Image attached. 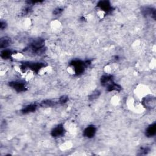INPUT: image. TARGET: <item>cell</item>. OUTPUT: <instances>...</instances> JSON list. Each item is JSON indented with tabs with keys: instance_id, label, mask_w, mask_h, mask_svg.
Masks as SVG:
<instances>
[{
	"instance_id": "cell-1",
	"label": "cell",
	"mask_w": 156,
	"mask_h": 156,
	"mask_svg": "<svg viewBox=\"0 0 156 156\" xmlns=\"http://www.w3.org/2000/svg\"><path fill=\"white\" fill-rule=\"evenodd\" d=\"M45 48V41L43 39L38 38L34 40L29 46V50H30L32 53L35 54L41 53L43 52Z\"/></svg>"
},
{
	"instance_id": "cell-2",
	"label": "cell",
	"mask_w": 156,
	"mask_h": 156,
	"mask_svg": "<svg viewBox=\"0 0 156 156\" xmlns=\"http://www.w3.org/2000/svg\"><path fill=\"white\" fill-rule=\"evenodd\" d=\"M45 67V65L44 63L41 62H25L22 64L21 67V69L23 70H30L35 73H38L43 68Z\"/></svg>"
},
{
	"instance_id": "cell-3",
	"label": "cell",
	"mask_w": 156,
	"mask_h": 156,
	"mask_svg": "<svg viewBox=\"0 0 156 156\" xmlns=\"http://www.w3.org/2000/svg\"><path fill=\"white\" fill-rule=\"evenodd\" d=\"M70 65L74 74L76 75H80L82 74L85 70V68L87 67L85 62L80 60L73 61L71 62Z\"/></svg>"
},
{
	"instance_id": "cell-4",
	"label": "cell",
	"mask_w": 156,
	"mask_h": 156,
	"mask_svg": "<svg viewBox=\"0 0 156 156\" xmlns=\"http://www.w3.org/2000/svg\"><path fill=\"white\" fill-rule=\"evenodd\" d=\"M143 106L148 109H152L155 107V98L151 95H148L142 99Z\"/></svg>"
},
{
	"instance_id": "cell-5",
	"label": "cell",
	"mask_w": 156,
	"mask_h": 156,
	"mask_svg": "<svg viewBox=\"0 0 156 156\" xmlns=\"http://www.w3.org/2000/svg\"><path fill=\"white\" fill-rule=\"evenodd\" d=\"M9 86L17 92L25 91L26 87L25 82L22 81H12L9 82Z\"/></svg>"
},
{
	"instance_id": "cell-6",
	"label": "cell",
	"mask_w": 156,
	"mask_h": 156,
	"mask_svg": "<svg viewBox=\"0 0 156 156\" xmlns=\"http://www.w3.org/2000/svg\"><path fill=\"white\" fill-rule=\"evenodd\" d=\"M97 7L102 12H109L112 10V6L108 1H100L97 4Z\"/></svg>"
},
{
	"instance_id": "cell-7",
	"label": "cell",
	"mask_w": 156,
	"mask_h": 156,
	"mask_svg": "<svg viewBox=\"0 0 156 156\" xmlns=\"http://www.w3.org/2000/svg\"><path fill=\"white\" fill-rule=\"evenodd\" d=\"M65 128L63 124H59L51 131V135L53 137H62L65 133Z\"/></svg>"
},
{
	"instance_id": "cell-8",
	"label": "cell",
	"mask_w": 156,
	"mask_h": 156,
	"mask_svg": "<svg viewBox=\"0 0 156 156\" xmlns=\"http://www.w3.org/2000/svg\"><path fill=\"white\" fill-rule=\"evenodd\" d=\"M96 128L93 125H91V126H88L84 129L83 132V135L86 138H91L95 136V135L96 134Z\"/></svg>"
},
{
	"instance_id": "cell-9",
	"label": "cell",
	"mask_w": 156,
	"mask_h": 156,
	"mask_svg": "<svg viewBox=\"0 0 156 156\" xmlns=\"http://www.w3.org/2000/svg\"><path fill=\"white\" fill-rule=\"evenodd\" d=\"M114 78L113 76L111 75H104L102 76L101 79V82L102 85L105 86L106 87H108L110 84L113 83Z\"/></svg>"
},
{
	"instance_id": "cell-10",
	"label": "cell",
	"mask_w": 156,
	"mask_h": 156,
	"mask_svg": "<svg viewBox=\"0 0 156 156\" xmlns=\"http://www.w3.org/2000/svg\"><path fill=\"white\" fill-rule=\"evenodd\" d=\"M37 108H38V106L37 104H34V103L30 104V105H27L24 108H23V109L22 110V112L23 114H25L34 112L37 110Z\"/></svg>"
},
{
	"instance_id": "cell-11",
	"label": "cell",
	"mask_w": 156,
	"mask_h": 156,
	"mask_svg": "<svg viewBox=\"0 0 156 156\" xmlns=\"http://www.w3.org/2000/svg\"><path fill=\"white\" fill-rule=\"evenodd\" d=\"M156 133V124L153 123L149 126L146 130V135L148 137H152L155 135Z\"/></svg>"
},
{
	"instance_id": "cell-12",
	"label": "cell",
	"mask_w": 156,
	"mask_h": 156,
	"mask_svg": "<svg viewBox=\"0 0 156 156\" xmlns=\"http://www.w3.org/2000/svg\"><path fill=\"white\" fill-rule=\"evenodd\" d=\"M11 45V39L9 37H4L0 40V48L2 49H6Z\"/></svg>"
},
{
	"instance_id": "cell-13",
	"label": "cell",
	"mask_w": 156,
	"mask_h": 156,
	"mask_svg": "<svg viewBox=\"0 0 156 156\" xmlns=\"http://www.w3.org/2000/svg\"><path fill=\"white\" fill-rule=\"evenodd\" d=\"M13 55L14 53L11 50L5 49L1 52V58L3 59H10Z\"/></svg>"
},
{
	"instance_id": "cell-14",
	"label": "cell",
	"mask_w": 156,
	"mask_h": 156,
	"mask_svg": "<svg viewBox=\"0 0 156 156\" xmlns=\"http://www.w3.org/2000/svg\"><path fill=\"white\" fill-rule=\"evenodd\" d=\"M143 12L146 16H151L154 19L155 18V11L151 8H145L143 10Z\"/></svg>"
},
{
	"instance_id": "cell-15",
	"label": "cell",
	"mask_w": 156,
	"mask_h": 156,
	"mask_svg": "<svg viewBox=\"0 0 156 156\" xmlns=\"http://www.w3.org/2000/svg\"><path fill=\"white\" fill-rule=\"evenodd\" d=\"M107 90L109 91H120L121 90V87L120 85L115 83L114 82L110 84L108 87H106Z\"/></svg>"
},
{
	"instance_id": "cell-16",
	"label": "cell",
	"mask_w": 156,
	"mask_h": 156,
	"mask_svg": "<svg viewBox=\"0 0 156 156\" xmlns=\"http://www.w3.org/2000/svg\"><path fill=\"white\" fill-rule=\"evenodd\" d=\"M55 105V102L49 99H46L41 102L40 106L42 107H51L54 106Z\"/></svg>"
},
{
	"instance_id": "cell-17",
	"label": "cell",
	"mask_w": 156,
	"mask_h": 156,
	"mask_svg": "<svg viewBox=\"0 0 156 156\" xmlns=\"http://www.w3.org/2000/svg\"><path fill=\"white\" fill-rule=\"evenodd\" d=\"M68 101V97L67 96H61L59 99V102L60 104H65L66 102H67V101Z\"/></svg>"
},
{
	"instance_id": "cell-18",
	"label": "cell",
	"mask_w": 156,
	"mask_h": 156,
	"mask_svg": "<svg viewBox=\"0 0 156 156\" xmlns=\"http://www.w3.org/2000/svg\"><path fill=\"white\" fill-rule=\"evenodd\" d=\"M140 155H146L149 152V148H143L141 149V150L139 151Z\"/></svg>"
},
{
	"instance_id": "cell-19",
	"label": "cell",
	"mask_w": 156,
	"mask_h": 156,
	"mask_svg": "<svg viewBox=\"0 0 156 156\" xmlns=\"http://www.w3.org/2000/svg\"><path fill=\"white\" fill-rule=\"evenodd\" d=\"M63 11H64V9L59 7V8H57L56 9H55L54 10L53 13H54V14H55V15H57L61 14L63 12Z\"/></svg>"
},
{
	"instance_id": "cell-20",
	"label": "cell",
	"mask_w": 156,
	"mask_h": 156,
	"mask_svg": "<svg viewBox=\"0 0 156 156\" xmlns=\"http://www.w3.org/2000/svg\"><path fill=\"white\" fill-rule=\"evenodd\" d=\"M99 93H99V91H96V92H95V93H93V94L90 96V98H91V99H94L98 98V96H99Z\"/></svg>"
},
{
	"instance_id": "cell-21",
	"label": "cell",
	"mask_w": 156,
	"mask_h": 156,
	"mask_svg": "<svg viewBox=\"0 0 156 156\" xmlns=\"http://www.w3.org/2000/svg\"><path fill=\"white\" fill-rule=\"evenodd\" d=\"M7 26V23L5 22H1V23H0V28H1L2 30H4Z\"/></svg>"
}]
</instances>
